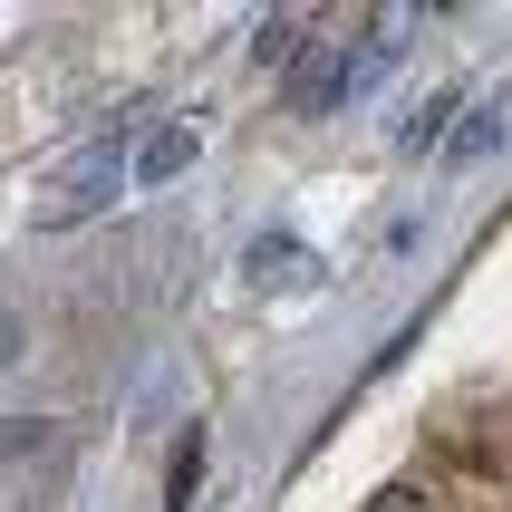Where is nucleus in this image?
Here are the masks:
<instances>
[{
  "mask_svg": "<svg viewBox=\"0 0 512 512\" xmlns=\"http://www.w3.org/2000/svg\"><path fill=\"white\" fill-rule=\"evenodd\" d=\"M126 165H136V145H126V136L78 145L68 174H58V194H39V232H68V223H87V213H107V203L126 194Z\"/></svg>",
  "mask_w": 512,
  "mask_h": 512,
  "instance_id": "f257e3e1",
  "label": "nucleus"
},
{
  "mask_svg": "<svg viewBox=\"0 0 512 512\" xmlns=\"http://www.w3.org/2000/svg\"><path fill=\"white\" fill-rule=\"evenodd\" d=\"M348 97V39H310V49L290 58V107L300 116H329Z\"/></svg>",
  "mask_w": 512,
  "mask_h": 512,
  "instance_id": "f03ea898",
  "label": "nucleus"
},
{
  "mask_svg": "<svg viewBox=\"0 0 512 512\" xmlns=\"http://www.w3.org/2000/svg\"><path fill=\"white\" fill-rule=\"evenodd\" d=\"M194 155H203V126H194V116H174V126H155V136L136 145L126 184H136V194H155V184H174V174L194 165Z\"/></svg>",
  "mask_w": 512,
  "mask_h": 512,
  "instance_id": "7ed1b4c3",
  "label": "nucleus"
},
{
  "mask_svg": "<svg viewBox=\"0 0 512 512\" xmlns=\"http://www.w3.org/2000/svg\"><path fill=\"white\" fill-rule=\"evenodd\" d=\"M329 271H319V252L300 242V232H261L252 242V290H319Z\"/></svg>",
  "mask_w": 512,
  "mask_h": 512,
  "instance_id": "20e7f679",
  "label": "nucleus"
},
{
  "mask_svg": "<svg viewBox=\"0 0 512 512\" xmlns=\"http://www.w3.org/2000/svg\"><path fill=\"white\" fill-rule=\"evenodd\" d=\"M445 145H455L464 165H474V155H493V145H512V78L493 87V97H484V107H474V116H464V126H455V136H445Z\"/></svg>",
  "mask_w": 512,
  "mask_h": 512,
  "instance_id": "39448f33",
  "label": "nucleus"
},
{
  "mask_svg": "<svg viewBox=\"0 0 512 512\" xmlns=\"http://www.w3.org/2000/svg\"><path fill=\"white\" fill-rule=\"evenodd\" d=\"M455 107H464L455 87H435L426 107H416V116L397 126V145H406V155H426V145H445V136H455Z\"/></svg>",
  "mask_w": 512,
  "mask_h": 512,
  "instance_id": "423d86ee",
  "label": "nucleus"
},
{
  "mask_svg": "<svg viewBox=\"0 0 512 512\" xmlns=\"http://www.w3.org/2000/svg\"><path fill=\"white\" fill-rule=\"evenodd\" d=\"M300 49H310V20H300V10H271V20L252 29V58H261V68H290Z\"/></svg>",
  "mask_w": 512,
  "mask_h": 512,
  "instance_id": "0eeeda50",
  "label": "nucleus"
},
{
  "mask_svg": "<svg viewBox=\"0 0 512 512\" xmlns=\"http://www.w3.org/2000/svg\"><path fill=\"white\" fill-rule=\"evenodd\" d=\"M194 493H203V426L174 445V464H165V512H194Z\"/></svg>",
  "mask_w": 512,
  "mask_h": 512,
  "instance_id": "6e6552de",
  "label": "nucleus"
},
{
  "mask_svg": "<svg viewBox=\"0 0 512 512\" xmlns=\"http://www.w3.org/2000/svg\"><path fill=\"white\" fill-rule=\"evenodd\" d=\"M0 368H20V319L0 310Z\"/></svg>",
  "mask_w": 512,
  "mask_h": 512,
  "instance_id": "1a4fd4ad",
  "label": "nucleus"
},
{
  "mask_svg": "<svg viewBox=\"0 0 512 512\" xmlns=\"http://www.w3.org/2000/svg\"><path fill=\"white\" fill-rule=\"evenodd\" d=\"M377 512H416V503H377Z\"/></svg>",
  "mask_w": 512,
  "mask_h": 512,
  "instance_id": "9d476101",
  "label": "nucleus"
}]
</instances>
